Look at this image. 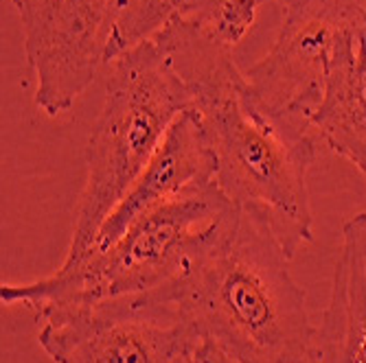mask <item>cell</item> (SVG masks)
<instances>
[{"label": "cell", "mask_w": 366, "mask_h": 363, "mask_svg": "<svg viewBox=\"0 0 366 363\" xmlns=\"http://www.w3.org/2000/svg\"><path fill=\"white\" fill-rule=\"evenodd\" d=\"M290 260L268 221L230 204L172 282L125 300L189 326L237 363H305L316 326Z\"/></svg>", "instance_id": "1"}, {"label": "cell", "mask_w": 366, "mask_h": 363, "mask_svg": "<svg viewBox=\"0 0 366 363\" xmlns=\"http://www.w3.org/2000/svg\"><path fill=\"white\" fill-rule=\"evenodd\" d=\"M189 86L215 160V184L235 206L270 223L287 256L312 241L310 171L318 138L310 123L274 116L252 94L226 51L180 20L152 38Z\"/></svg>", "instance_id": "2"}, {"label": "cell", "mask_w": 366, "mask_h": 363, "mask_svg": "<svg viewBox=\"0 0 366 363\" xmlns=\"http://www.w3.org/2000/svg\"><path fill=\"white\" fill-rule=\"evenodd\" d=\"M106 68V98L88 138L86 182L61 265L77 262L90 250L174 121L193 108L189 86L154 40L121 53Z\"/></svg>", "instance_id": "3"}, {"label": "cell", "mask_w": 366, "mask_h": 363, "mask_svg": "<svg viewBox=\"0 0 366 363\" xmlns=\"http://www.w3.org/2000/svg\"><path fill=\"white\" fill-rule=\"evenodd\" d=\"M228 206L217 186L180 197L134 221L102 252H90L40 280L3 282L0 300L5 307L22 305L42 315L51 309L94 307L154 291L184 270L195 243Z\"/></svg>", "instance_id": "4"}, {"label": "cell", "mask_w": 366, "mask_h": 363, "mask_svg": "<svg viewBox=\"0 0 366 363\" xmlns=\"http://www.w3.org/2000/svg\"><path fill=\"white\" fill-rule=\"evenodd\" d=\"M366 31V0H294L272 48L244 73L259 103L274 116L310 121L320 103L340 42Z\"/></svg>", "instance_id": "5"}, {"label": "cell", "mask_w": 366, "mask_h": 363, "mask_svg": "<svg viewBox=\"0 0 366 363\" xmlns=\"http://www.w3.org/2000/svg\"><path fill=\"white\" fill-rule=\"evenodd\" d=\"M36 75V106L69 112L108 63L112 0H11Z\"/></svg>", "instance_id": "6"}, {"label": "cell", "mask_w": 366, "mask_h": 363, "mask_svg": "<svg viewBox=\"0 0 366 363\" xmlns=\"http://www.w3.org/2000/svg\"><path fill=\"white\" fill-rule=\"evenodd\" d=\"M38 335L55 363H195L202 346L189 326L129 300L51 309Z\"/></svg>", "instance_id": "7"}, {"label": "cell", "mask_w": 366, "mask_h": 363, "mask_svg": "<svg viewBox=\"0 0 366 363\" xmlns=\"http://www.w3.org/2000/svg\"><path fill=\"white\" fill-rule=\"evenodd\" d=\"M215 186V160L211 147L197 116L193 110H187L174 121L147 167L99 227L97 239L86 254L110 247L132 223L147 213Z\"/></svg>", "instance_id": "8"}, {"label": "cell", "mask_w": 366, "mask_h": 363, "mask_svg": "<svg viewBox=\"0 0 366 363\" xmlns=\"http://www.w3.org/2000/svg\"><path fill=\"white\" fill-rule=\"evenodd\" d=\"M305 363H366V213L342 227L329 302Z\"/></svg>", "instance_id": "9"}, {"label": "cell", "mask_w": 366, "mask_h": 363, "mask_svg": "<svg viewBox=\"0 0 366 363\" xmlns=\"http://www.w3.org/2000/svg\"><path fill=\"white\" fill-rule=\"evenodd\" d=\"M307 123L320 147L366 175V31L349 33L336 48L320 103Z\"/></svg>", "instance_id": "10"}, {"label": "cell", "mask_w": 366, "mask_h": 363, "mask_svg": "<svg viewBox=\"0 0 366 363\" xmlns=\"http://www.w3.org/2000/svg\"><path fill=\"white\" fill-rule=\"evenodd\" d=\"M211 3L213 0H112L108 61L156 38L174 22L197 18Z\"/></svg>", "instance_id": "11"}, {"label": "cell", "mask_w": 366, "mask_h": 363, "mask_svg": "<svg viewBox=\"0 0 366 363\" xmlns=\"http://www.w3.org/2000/svg\"><path fill=\"white\" fill-rule=\"evenodd\" d=\"M263 3L268 0H213L211 7L187 22L213 44L232 51L248 36Z\"/></svg>", "instance_id": "12"}, {"label": "cell", "mask_w": 366, "mask_h": 363, "mask_svg": "<svg viewBox=\"0 0 366 363\" xmlns=\"http://www.w3.org/2000/svg\"><path fill=\"white\" fill-rule=\"evenodd\" d=\"M197 357H199V361H202V363H237L232 357H228L224 350H219L217 346L207 344V342H202V346H199Z\"/></svg>", "instance_id": "13"}, {"label": "cell", "mask_w": 366, "mask_h": 363, "mask_svg": "<svg viewBox=\"0 0 366 363\" xmlns=\"http://www.w3.org/2000/svg\"><path fill=\"white\" fill-rule=\"evenodd\" d=\"M277 3H281V7H285V5H290V3H294V0H277Z\"/></svg>", "instance_id": "14"}, {"label": "cell", "mask_w": 366, "mask_h": 363, "mask_svg": "<svg viewBox=\"0 0 366 363\" xmlns=\"http://www.w3.org/2000/svg\"><path fill=\"white\" fill-rule=\"evenodd\" d=\"M195 363H202V361H199V357H197V359H195Z\"/></svg>", "instance_id": "15"}, {"label": "cell", "mask_w": 366, "mask_h": 363, "mask_svg": "<svg viewBox=\"0 0 366 363\" xmlns=\"http://www.w3.org/2000/svg\"><path fill=\"white\" fill-rule=\"evenodd\" d=\"M364 178H366V175H364Z\"/></svg>", "instance_id": "16"}]
</instances>
